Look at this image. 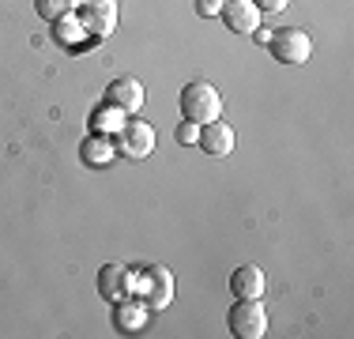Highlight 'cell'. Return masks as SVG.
Masks as SVG:
<instances>
[{
    "label": "cell",
    "mask_w": 354,
    "mask_h": 339,
    "mask_svg": "<svg viewBox=\"0 0 354 339\" xmlns=\"http://www.w3.org/2000/svg\"><path fill=\"white\" fill-rule=\"evenodd\" d=\"M177 109H181V117H185V121H192V125L218 121V113H223V95H218L215 83L192 80V83H185V87H181Z\"/></svg>",
    "instance_id": "6da1fadb"
},
{
    "label": "cell",
    "mask_w": 354,
    "mask_h": 339,
    "mask_svg": "<svg viewBox=\"0 0 354 339\" xmlns=\"http://www.w3.org/2000/svg\"><path fill=\"white\" fill-rule=\"evenodd\" d=\"M136 294L147 302V309H166L177 294V283H174V271L166 264H147L143 275H136Z\"/></svg>",
    "instance_id": "7a4b0ae2"
},
{
    "label": "cell",
    "mask_w": 354,
    "mask_h": 339,
    "mask_svg": "<svg viewBox=\"0 0 354 339\" xmlns=\"http://www.w3.org/2000/svg\"><path fill=\"white\" fill-rule=\"evenodd\" d=\"M226 324H230V336L238 339H260L268 332V309L260 298H238L226 313Z\"/></svg>",
    "instance_id": "3957f363"
},
{
    "label": "cell",
    "mask_w": 354,
    "mask_h": 339,
    "mask_svg": "<svg viewBox=\"0 0 354 339\" xmlns=\"http://www.w3.org/2000/svg\"><path fill=\"white\" fill-rule=\"evenodd\" d=\"M268 49H272V57L279 64H306L309 57H313V42H309V34L301 27H283L272 34V42H268Z\"/></svg>",
    "instance_id": "277c9868"
},
{
    "label": "cell",
    "mask_w": 354,
    "mask_h": 339,
    "mask_svg": "<svg viewBox=\"0 0 354 339\" xmlns=\"http://www.w3.org/2000/svg\"><path fill=\"white\" fill-rule=\"evenodd\" d=\"M117 19H121L117 0H83L80 4V23L87 38H109L117 30Z\"/></svg>",
    "instance_id": "5b68a950"
},
{
    "label": "cell",
    "mask_w": 354,
    "mask_h": 339,
    "mask_svg": "<svg viewBox=\"0 0 354 339\" xmlns=\"http://www.w3.org/2000/svg\"><path fill=\"white\" fill-rule=\"evenodd\" d=\"M98 294H102L109 305L132 298V294H136V275H132V268H124V264H102V268H98Z\"/></svg>",
    "instance_id": "8992f818"
},
{
    "label": "cell",
    "mask_w": 354,
    "mask_h": 339,
    "mask_svg": "<svg viewBox=\"0 0 354 339\" xmlns=\"http://www.w3.org/2000/svg\"><path fill=\"white\" fill-rule=\"evenodd\" d=\"M117 151L124 158H147L155 151V129L147 121H124L117 132Z\"/></svg>",
    "instance_id": "52a82bcc"
},
{
    "label": "cell",
    "mask_w": 354,
    "mask_h": 339,
    "mask_svg": "<svg viewBox=\"0 0 354 339\" xmlns=\"http://www.w3.org/2000/svg\"><path fill=\"white\" fill-rule=\"evenodd\" d=\"M223 23H226V30H234V34H257L260 30V8L252 4V0H226L223 4Z\"/></svg>",
    "instance_id": "ba28073f"
},
{
    "label": "cell",
    "mask_w": 354,
    "mask_h": 339,
    "mask_svg": "<svg viewBox=\"0 0 354 339\" xmlns=\"http://www.w3.org/2000/svg\"><path fill=\"white\" fill-rule=\"evenodd\" d=\"M143 83L136 80V75H121V80H113L106 87V102L109 106H117L121 113H136V109L143 106Z\"/></svg>",
    "instance_id": "9c48e42d"
},
{
    "label": "cell",
    "mask_w": 354,
    "mask_h": 339,
    "mask_svg": "<svg viewBox=\"0 0 354 339\" xmlns=\"http://www.w3.org/2000/svg\"><path fill=\"white\" fill-rule=\"evenodd\" d=\"M196 147L204 151V155H212V158H226V155L234 151V129H230L226 121H207V125H200Z\"/></svg>",
    "instance_id": "30bf717a"
},
{
    "label": "cell",
    "mask_w": 354,
    "mask_h": 339,
    "mask_svg": "<svg viewBox=\"0 0 354 339\" xmlns=\"http://www.w3.org/2000/svg\"><path fill=\"white\" fill-rule=\"evenodd\" d=\"M147 317H151V309H147V302H143V298H124V302L113 305V317H109V320H113L117 332L132 336V332H143Z\"/></svg>",
    "instance_id": "8fae6325"
},
{
    "label": "cell",
    "mask_w": 354,
    "mask_h": 339,
    "mask_svg": "<svg viewBox=\"0 0 354 339\" xmlns=\"http://www.w3.org/2000/svg\"><path fill=\"white\" fill-rule=\"evenodd\" d=\"M264 286H268V279L257 264H238L230 271V294L234 298H260Z\"/></svg>",
    "instance_id": "7c38bea8"
},
{
    "label": "cell",
    "mask_w": 354,
    "mask_h": 339,
    "mask_svg": "<svg viewBox=\"0 0 354 339\" xmlns=\"http://www.w3.org/2000/svg\"><path fill=\"white\" fill-rule=\"evenodd\" d=\"M113 143L106 140L102 132H95V136H87V140H83V163L87 166H109L113 163Z\"/></svg>",
    "instance_id": "4fadbf2b"
},
{
    "label": "cell",
    "mask_w": 354,
    "mask_h": 339,
    "mask_svg": "<svg viewBox=\"0 0 354 339\" xmlns=\"http://www.w3.org/2000/svg\"><path fill=\"white\" fill-rule=\"evenodd\" d=\"M121 125H124V113L117 106H109V102L95 113V132H102V136L106 132H121Z\"/></svg>",
    "instance_id": "5bb4252c"
},
{
    "label": "cell",
    "mask_w": 354,
    "mask_h": 339,
    "mask_svg": "<svg viewBox=\"0 0 354 339\" xmlns=\"http://www.w3.org/2000/svg\"><path fill=\"white\" fill-rule=\"evenodd\" d=\"M35 12L46 23H57V19H64V15H72V0H35Z\"/></svg>",
    "instance_id": "9a60e30c"
},
{
    "label": "cell",
    "mask_w": 354,
    "mask_h": 339,
    "mask_svg": "<svg viewBox=\"0 0 354 339\" xmlns=\"http://www.w3.org/2000/svg\"><path fill=\"white\" fill-rule=\"evenodd\" d=\"M83 34H87V30H83V23H80V19H72V15H64V19H57V42L64 38L68 46H75V42H80Z\"/></svg>",
    "instance_id": "2e32d148"
},
{
    "label": "cell",
    "mask_w": 354,
    "mask_h": 339,
    "mask_svg": "<svg viewBox=\"0 0 354 339\" xmlns=\"http://www.w3.org/2000/svg\"><path fill=\"white\" fill-rule=\"evenodd\" d=\"M196 140H200V125H192V121L177 125V143H192L196 147Z\"/></svg>",
    "instance_id": "e0dca14e"
},
{
    "label": "cell",
    "mask_w": 354,
    "mask_h": 339,
    "mask_svg": "<svg viewBox=\"0 0 354 339\" xmlns=\"http://www.w3.org/2000/svg\"><path fill=\"white\" fill-rule=\"evenodd\" d=\"M226 0H196V15H204V19H212V15L223 12Z\"/></svg>",
    "instance_id": "ac0fdd59"
},
{
    "label": "cell",
    "mask_w": 354,
    "mask_h": 339,
    "mask_svg": "<svg viewBox=\"0 0 354 339\" xmlns=\"http://www.w3.org/2000/svg\"><path fill=\"white\" fill-rule=\"evenodd\" d=\"M252 4L260 8V12H286V4H290V0H252Z\"/></svg>",
    "instance_id": "d6986e66"
}]
</instances>
